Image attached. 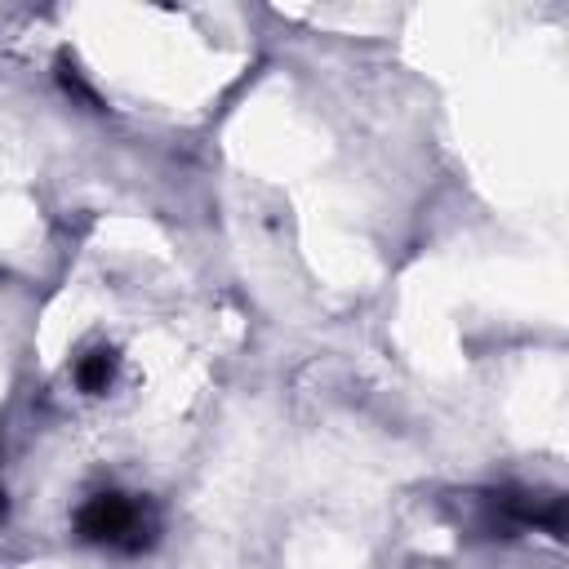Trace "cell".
I'll return each instance as SVG.
<instances>
[{
    "mask_svg": "<svg viewBox=\"0 0 569 569\" xmlns=\"http://www.w3.org/2000/svg\"><path fill=\"white\" fill-rule=\"evenodd\" d=\"M76 529L84 542H98V547H116V551H142L156 542V511L133 498V493H93L80 511H76Z\"/></svg>",
    "mask_w": 569,
    "mask_h": 569,
    "instance_id": "1",
    "label": "cell"
},
{
    "mask_svg": "<svg viewBox=\"0 0 569 569\" xmlns=\"http://www.w3.org/2000/svg\"><path fill=\"white\" fill-rule=\"evenodd\" d=\"M111 378H116V351L98 347V351H84V356L76 360V382H80L89 396L107 391V387H111Z\"/></svg>",
    "mask_w": 569,
    "mask_h": 569,
    "instance_id": "2",
    "label": "cell"
},
{
    "mask_svg": "<svg viewBox=\"0 0 569 569\" xmlns=\"http://www.w3.org/2000/svg\"><path fill=\"white\" fill-rule=\"evenodd\" d=\"M0 516H4V489H0Z\"/></svg>",
    "mask_w": 569,
    "mask_h": 569,
    "instance_id": "3",
    "label": "cell"
}]
</instances>
